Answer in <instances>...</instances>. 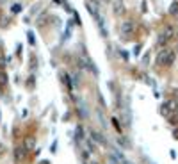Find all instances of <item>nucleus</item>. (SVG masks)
Returning <instances> with one entry per match:
<instances>
[{
  "label": "nucleus",
  "instance_id": "1",
  "mask_svg": "<svg viewBox=\"0 0 178 164\" xmlns=\"http://www.w3.org/2000/svg\"><path fill=\"white\" fill-rule=\"evenodd\" d=\"M174 59H176V54H174V50H169V48H166V50H160L159 52V55H157V62L159 66H171L173 62H174Z\"/></svg>",
  "mask_w": 178,
  "mask_h": 164
},
{
  "label": "nucleus",
  "instance_id": "2",
  "mask_svg": "<svg viewBox=\"0 0 178 164\" xmlns=\"http://www.w3.org/2000/svg\"><path fill=\"white\" fill-rule=\"evenodd\" d=\"M173 38H174V27H173V25H167V27L159 34L157 45H159V46H164V45H166L169 39H173Z\"/></svg>",
  "mask_w": 178,
  "mask_h": 164
},
{
  "label": "nucleus",
  "instance_id": "3",
  "mask_svg": "<svg viewBox=\"0 0 178 164\" xmlns=\"http://www.w3.org/2000/svg\"><path fill=\"white\" fill-rule=\"evenodd\" d=\"M119 31H121L123 38H130V36H134V32H136V21H134V20H125V21L121 23Z\"/></svg>",
  "mask_w": 178,
  "mask_h": 164
},
{
  "label": "nucleus",
  "instance_id": "4",
  "mask_svg": "<svg viewBox=\"0 0 178 164\" xmlns=\"http://www.w3.org/2000/svg\"><path fill=\"white\" fill-rule=\"evenodd\" d=\"M89 136H91V141H93V143H96V145H100V146H107V139H105L100 132L89 130Z\"/></svg>",
  "mask_w": 178,
  "mask_h": 164
},
{
  "label": "nucleus",
  "instance_id": "5",
  "mask_svg": "<svg viewBox=\"0 0 178 164\" xmlns=\"http://www.w3.org/2000/svg\"><path fill=\"white\" fill-rule=\"evenodd\" d=\"M25 157H27V150L23 148V145L14 148V162L16 164H21V162L25 160Z\"/></svg>",
  "mask_w": 178,
  "mask_h": 164
},
{
  "label": "nucleus",
  "instance_id": "6",
  "mask_svg": "<svg viewBox=\"0 0 178 164\" xmlns=\"http://www.w3.org/2000/svg\"><path fill=\"white\" fill-rule=\"evenodd\" d=\"M85 7H87V11L89 13H91V16L96 20V18H100V13H98V6L93 2V0H87V2H85Z\"/></svg>",
  "mask_w": 178,
  "mask_h": 164
},
{
  "label": "nucleus",
  "instance_id": "7",
  "mask_svg": "<svg viewBox=\"0 0 178 164\" xmlns=\"http://www.w3.org/2000/svg\"><path fill=\"white\" fill-rule=\"evenodd\" d=\"M114 14L116 16H121L123 13H125V2H123V0H116V2H114Z\"/></svg>",
  "mask_w": 178,
  "mask_h": 164
},
{
  "label": "nucleus",
  "instance_id": "8",
  "mask_svg": "<svg viewBox=\"0 0 178 164\" xmlns=\"http://www.w3.org/2000/svg\"><path fill=\"white\" fill-rule=\"evenodd\" d=\"M34 146H36V139L32 137V136H29V137H25L23 139V148L29 152V150H34Z\"/></svg>",
  "mask_w": 178,
  "mask_h": 164
},
{
  "label": "nucleus",
  "instance_id": "9",
  "mask_svg": "<svg viewBox=\"0 0 178 164\" xmlns=\"http://www.w3.org/2000/svg\"><path fill=\"white\" fill-rule=\"evenodd\" d=\"M61 79H62V84H64V86H68V89L71 91V87H73V84H71V77H70L68 73H61Z\"/></svg>",
  "mask_w": 178,
  "mask_h": 164
},
{
  "label": "nucleus",
  "instance_id": "10",
  "mask_svg": "<svg viewBox=\"0 0 178 164\" xmlns=\"http://www.w3.org/2000/svg\"><path fill=\"white\" fill-rule=\"evenodd\" d=\"M75 134H77V139H82V141H84V129H82V125H77Z\"/></svg>",
  "mask_w": 178,
  "mask_h": 164
},
{
  "label": "nucleus",
  "instance_id": "11",
  "mask_svg": "<svg viewBox=\"0 0 178 164\" xmlns=\"http://www.w3.org/2000/svg\"><path fill=\"white\" fill-rule=\"evenodd\" d=\"M25 86H27V87H29V89H34V86H36V77H34V75H30V77H29V80H27V84H25Z\"/></svg>",
  "mask_w": 178,
  "mask_h": 164
},
{
  "label": "nucleus",
  "instance_id": "12",
  "mask_svg": "<svg viewBox=\"0 0 178 164\" xmlns=\"http://www.w3.org/2000/svg\"><path fill=\"white\" fill-rule=\"evenodd\" d=\"M21 11V4H14V6H11V14H18Z\"/></svg>",
  "mask_w": 178,
  "mask_h": 164
},
{
  "label": "nucleus",
  "instance_id": "13",
  "mask_svg": "<svg viewBox=\"0 0 178 164\" xmlns=\"http://www.w3.org/2000/svg\"><path fill=\"white\" fill-rule=\"evenodd\" d=\"M169 14H178V2H173L169 7Z\"/></svg>",
  "mask_w": 178,
  "mask_h": 164
},
{
  "label": "nucleus",
  "instance_id": "14",
  "mask_svg": "<svg viewBox=\"0 0 178 164\" xmlns=\"http://www.w3.org/2000/svg\"><path fill=\"white\" fill-rule=\"evenodd\" d=\"M6 84H7V75H6L4 72H0V86H2V87H4Z\"/></svg>",
  "mask_w": 178,
  "mask_h": 164
},
{
  "label": "nucleus",
  "instance_id": "15",
  "mask_svg": "<svg viewBox=\"0 0 178 164\" xmlns=\"http://www.w3.org/2000/svg\"><path fill=\"white\" fill-rule=\"evenodd\" d=\"M47 20H48V16H47V14L37 16V25H44V23H47Z\"/></svg>",
  "mask_w": 178,
  "mask_h": 164
},
{
  "label": "nucleus",
  "instance_id": "16",
  "mask_svg": "<svg viewBox=\"0 0 178 164\" xmlns=\"http://www.w3.org/2000/svg\"><path fill=\"white\" fill-rule=\"evenodd\" d=\"M166 104H167V107H169V111H171V112H174V111H176V102H174V100H169V102H166Z\"/></svg>",
  "mask_w": 178,
  "mask_h": 164
},
{
  "label": "nucleus",
  "instance_id": "17",
  "mask_svg": "<svg viewBox=\"0 0 178 164\" xmlns=\"http://www.w3.org/2000/svg\"><path fill=\"white\" fill-rule=\"evenodd\" d=\"M112 125L116 127V130H118V132H121V129H119V123H118V120H116V118L112 120Z\"/></svg>",
  "mask_w": 178,
  "mask_h": 164
},
{
  "label": "nucleus",
  "instance_id": "18",
  "mask_svg": "<svg viewBox=\"0 0 178 164\" xmlns=\"http://www.w3.org/2000/svg\"><path fill=\"white\" fill-rule=\"evenodd\" d=\"M4 66H6V57L0 55V68H4Z\"/></svg>",
  "mask_w": 178,
  "mask_h": 164
},
{
  "label": "nucleus",
  "instance_id": "19",
  "mask_svg": "<svg viewBox=\"0 0 178 164\" xmlns=\"http://www.w3.org/2000/svg\"><path fill=\"white\" fill-rule=\"evenodd\" d=\"M139 52H141V45H137L136 48H134V54H136V55H139Z\"/></svg>",
  "mask_w": 178,
  "mask_h": 164
},
{
  "label": "nucleus",
  "instance_id": "20",
  "mask_svg": "<svg viewBox=\"0 0 178 164\" xmlns=\"http://www.w3.org/2000/svg\"><path fill=\"white\" fill-rule=\"evenodd\" d=\"M148 61H150V54H146V55L143 57V64H148Z\"/></svg>",
  "mask_w": 178,
  "mask_h": 164
},
{
  "label": "nucleus",
  "instance_id": "21",
  "mask_svg": "<svg viewBox=\"0 0 178 164\" xmlns=\"http://www.w3.org/2000/svg\"><path fill=\"white\" fill-rule=\"evenodd\" d=\"M27 36H29V41H30V43H32V45H34V34H32V32H29V34H27Z\"/></svg>",
  "mask_w": 178,
  "mask_h": 164
},
{
  "label": "nucleus",
  "instance_id": "22",
  "mask_svg": "<svg viewBox=\"0 0 178 164\" xmlns=\"http://www.w3.org/2000/svg\"><path fill=\"white\" fill-rule=\"evenodd\" d=\"M119 54H121V57H123V59H128V54H126V52H119Z\"/></svg>",
  "mask_w": 178,
  "mask_h": 164
},
{
  "label": "nucleus",
  "instance_id": "23",
  "mask_svg": "<svg viewBox=\"0 0 178 164\" xmlns=\"http://www.w3.org/2000/svg\"><path fill=\"white\" fill-rule=\"evenodd\" d=\"M39 164H50V162H48V160H41Z\"/></svg>",
  "mask_w": 178,
  "mask_h": 164
},
{
  "label": "nucleus",
  "instance_id": "24",
  "mask_svg": "<svg viewBox=\"0 0 178 164\" xmlns=\"http://www.w3.org/2000/svg\"><path fill=\"white\" fill-rule=\"evenodd\" d=\"M103 2H110V0H103Z\"/></svg>",
  "mask_w": 178,
  "mask_h": 164
},
{
  "label": "nucleus",
  "instance_id": "25",
  "mask_svg": "<svg viewBox=\"0 0 178 164\" xmlns=\"http://www.w3.org/2000/svg\"><path fill=\"white\" fill-rule=\"evenodd\" d=\"M0 146H2V145H0Z\"/></svg>",
  "mask_w": 178,
  "mask_h": 164
}]
</instances>
